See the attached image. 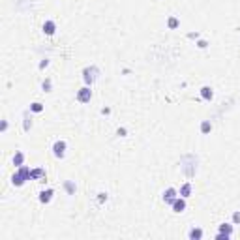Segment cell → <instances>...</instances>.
<instances>
[{
  "mask_svg": "<svg viewBox=\"0 0 240 240\" xmlns=\"http://www.w3.org/2000/svg\"><path fill=\"white\" fill-rule=\"evenodd\" d=\"M175 195H176V191H175V190L171 188V190H167V191H165V195H163V199H165L167 203H173V201H175Z\"/></svg>",
  "mask_w": 240,
  "mask_h": 240,
  "instance_id": "4",
  "label": "cell"
},
{
  "mask_svg": "<svg viewBox=\"0 0 240 240\" xmlns=\"http://www.w3.org/2000/svg\"><path fill=\"white\" fill-rule=\"evenodd\" d=\"M51 195H53V191H51V190L43 191V193H41V197H39V199H41V203H47V201H51Z\"/></svg>",
  "mask_w": 240,
  "mask_h": 240,
  "instance_id": "7",
  "label": "cell"
},
{
  "mask_svg": "<svg viewBox=\"0 0 240 240\" xmlns=\"http://www.w3.org/2000/svg\"><path fill=\"white\" fill-rule=\"evenodd\" d=\"M32 109H34V111H41V105H39V103H34Z\"/></svg>",
  "mask_w": 240,
  "mask_h": 240,
  "instance_id": "13",
  "label": "cell"
},
{
  "mask_svg": "<svg viewBox=\"0 0 240 240\" xmlns=\"http://www.w3.org/2000/svg\"><path fill=\"white\" fill-rule=\"evenodd\" d=\"M220 231H222V235H225V237H229V235L233 233L231 225H222V227H220Z\"/></svg>",
  "mask_w": 240,
  "mask_h": 240,
  "instance_id": "9",
  "label": "cell"
},
{
  "mask_svg": "<svg viewBox=\"0 0 240 240\" xmlns=\"http://www.w3.org/2000/svg\"><path fill=\"white\" fill-rule=\"evenodd\" d=\"M184 207H186V203H184L182 199L173 201V208H175V212H182V210H184Z\"/></svg>",
  "mask_w": 240,
  "mask_h": 240,
  "instance_id": "3",
  "label": "cell"
},
{
  "mask_svg": "<svg viewBox=\"0 0 240 240\" xmlns=\"http://www.w3.org/2000/svg\"><path fill=\"white\" fill-rule=\"evenodd\" d=\"M203 237V231L201 229H193V231H190V238H201Z\"/></svg>",
  "mask_w": 240,
  "mask_h": 240,
  "instance_id": "10",
  "label": "cell"
},
{
  "mask_svg": "<svg viewBox=\"0 0 240 240\" xmlns=\"http://www.w3.org/2000/svg\"><path fill=\"white\" fill-rule=\"evenodd\" d=\"M190 191H191V186H190V184H184L182 190H180V195H182V197H190Z\"/></svg>",
  "mask_w": 240,
  "mask_h": 240,
  "instance_id": "6",
  "label": "cell"
},
{
  "mask_svg": "<svg viewBox=\"0 0 240 240\" xmlns=\"http://www.w3.org/2000/svg\"><path fill=\"white\" fill-rule=\"evenodd\" d=\"M13 161H15V163H21V161H23V154H17V156H15V160H13Z\"/></svg>",
  "mask_w": 240,
  "mask_h": 240,
  "instance_id": "12",
  "label": "cell"
},
{
  "mask_svg": "<svg viewBox=\"0 0 240 240\" xmlns=\"http://www.w3.org/2000/svg\"><path fill=\"white\" fill-rule=\"evenodd\" d=\"M235 222H237V223H238V222H240V214H238V212L235 214Z\"/></svg>",
  "mask_w": 240,
  "mask_h": 240,
  "instance_id": "14",
  "label": "cell"
},
{
  "mask_svg": "<svg viewBox=\"0 0 240 240\" xmlns=\"http://www.w3.org/2000/svg\"><path fill=\"white\" fill-rule=\"evenodd\" d=\"M90 90L88 88H83L81 92H79V101H90Z\"/></svg>",
  "mask_w": 240,
  "mask_h": 240,
  "instance_id": "2",
  "label": "cell"
},
{
  "mask_svg": "<svg viewBox=\"0 0 240 240\" xmlns=\"http://www.w3.org/2000/svg\"><path fill=\"white\" fill-rule=\"evenodd\" d=\"M201 94H203V98H205V100H212V90H210L208 86H205Z\"/></svg>",
  "mask_w": 240,
  "mask_h": 240,
  "instance_id": "8",
  "label": "cell"
},
{
  "mask_svg": "<svg viewBox=\"0 0 240 240\" xmlns=\"http://www.w3.org/2000/svg\"><path fill=\"white\" fill-rule=\"evenodd\" d=\"M64 150H66V143H64V141H58V143H54V156L62 158V156H64Z\"/></svg>",
  "mask_w": 240,
  "mask_h": 240,
  "instance_id": "1",
  "label": "cell"
},
{
  "mask_svg": "<svg viewBox=\"0 0 240 240\" xmlns=\"http://www.w3.org/2000/svg\"><path fill=\"white\" fill-rule=\"evenodd\" d=\"M201 130H203V133L210 131V124H208V122H203V128H201Z\"/></svg>",
  "mask_w": 240,
  "mask_h": 240,
  "instance_id": "11",
  "label": "cell"
},
{
  "mask_svg": "<svg viewBox=\"0 0 240 240\" xmlns=\"http://www.w3.org/2000/svg\"><path fill=\"white\" fill-rule=\"evenodd\" d=\"M43 30H45L47 34H53V32H54V23H53V21H47V23L43 24Z\"/></svg>",
  "mask_w": 240,
  "mask_h": 240,
  "instance_id": "5",
  "label": "cell"
}]
</instances>
